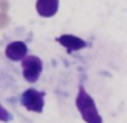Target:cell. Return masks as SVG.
<instances>
[{
  "mask_svg": "<svg viewBox=\"0 0 127 123\" xmlns=\"http://www.w3.org/2000/svg\"><path fill=\"white\" fill-rule=\"evenodd\" d=\"M76 106L86 123H103V119L97 111L93 97L81 85L79 86V92L76 99Z\"/></svg>",
  "mask_w": 127,
  "mask_h": 123,
  "instance_id": "cell-1",
  "label": "cell"
},
{
  "mask_svg": "<svg viewBox=\"0 0 127 123\" xmlns=\"http://www.w3.org/2000/svg\"><path fill=\"white\" fill-rule=\"evenodd\" d=\"M45 94H46L45 92H39V91L35 90V88H28V90H26L22 93L20 103L28 111L41 113L45 105V101H44Z\"/></svg>",
  "mask_w": 127,
  "mask_h": 123,
  "instance_id": "cell-2",
  "label": "cell"
},
{
  "mask_svg": "<svg viewBox=\"0 0 127 123\" xmlns=\"http://www.w3.org/2000/svg\"><path fill=\"white\" fill-rule=\"evenodd\" d=\"M22 74L27 82L35 83L42 72V62L37 56L28 55L22 60Z\"/></svg>",
  "mask_w": 127,
  "mask_h": 123,
  "instance_id": "cell-3",
  "label": "cell"
},
{
  "mask_svg": "<svg viewBox=\"0 0 127 123\" xmlns=\"http://www.w3.org/2000/svg\"><path fill=\"white\" fill-rule=\"evenodd\" d=\"M27 54H28V47L22 42H12L6 48V56L13 62L24 60Z\"/></svg>",
  "mask_w": 127,
  "mask_h": 123,
  "instance_id": "cell-4",
  "label": "cell"
},
{
  "mask_svg": "<svg viewBox=\"0 0 127 123\" xmlns=\"http://www.w3.org/2000/svg\"><path fill=\"white\" fill-rule=\"evenodd\" d=\"M56 40L67 49L68 54H70L71 52L75 51H79L81 48H85L87 46V43L85 40L72 35H63L60 37H58Z\"/></svg>",
  "mask_w": 127,
  "mask_h": 123,
  "instance_id": "cell-5",
  "label": "cell"
},
{
  "mask_svg": "<svg viewBox=\"0 0 127 123\" xmlns=\"http://www.w3.org/2000/svg\"><path fill=\"white\" fill-rule=\"evenodd\" d=\"M59 7V0H37L36 9L41 17H53L56 15Z\"/></svg>",
  "mask_w": 127,
  "mask_h": 123,
  "instance_id": "cell-6",
  "label": "cell"
},
{
  "mask_svg": "<svg viewBox=\"0 0 127 123\" xmlns=\"http://www.w3.org/2000/svg\"><path fill=\"white\" fill-rule=\"evenodd\" d=\"M11 120V114L0 104V121L3 122H8Z\"/></svg>",
  "mask_w": 127,
  "mask_h": 123,
  "instance_id": "cell-7",
  "label": "cell"
}]
</instances>
